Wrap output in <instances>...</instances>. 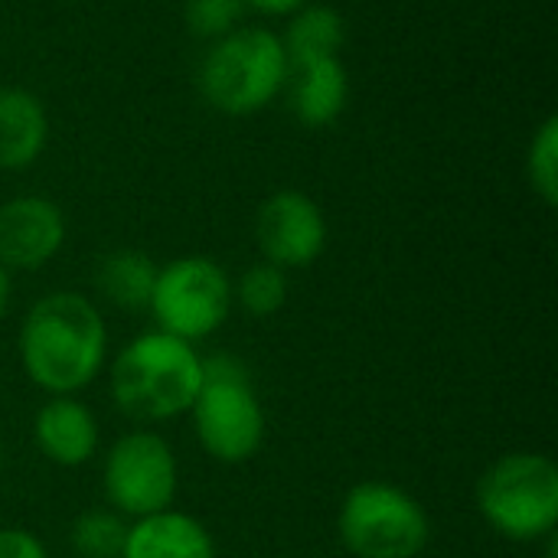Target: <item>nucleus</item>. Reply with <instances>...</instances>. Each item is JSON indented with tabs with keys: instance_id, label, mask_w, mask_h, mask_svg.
Instances as JSON below:
<instances>
[{
	"instance_id": "nucleus-17",
	"label": "nucleus",
	"mask_w": 558,
	"mask_h": 558,
	"mask_svg": "<svg viewBox=\"0 0 558 558\" xmlns=\"http://www.w3.org/2000/svg\"><path fill=\"white\" fill-rule=\"evenodd\" d=\"M128 526L108 510H88L72 523V549L78 558H121Z\"/></svg>"
},
{
	"instance_id": "nucleus-18",
	"label": "nucleus",
	"mask_w": 558,
	"mask_h": 558,
	"mask_svg": "<svg viewBox=\"0 0 558 558\" xmlns=\"http://www.w3.org/2000/svg\"><path fill=\"white\" fill-rule=\"evenodd\" d=\"M239 301L255 317H271L288 301V278L278 265L262 262L248 268L239 281Z\"/></svg>"
},
{
	"instance_id": "nucleus-4",
	"label": "nucleus",
	"mask_w": 558,
	"mask_h": 558,
	"mask_svg": "<svg viewBox=\"0 0 558 558\" xmlns=\"http://www.w3.org/2000/svg\"><path fill=\"white\" fill-rule=\"evenodd\" d=\"M484 520L507 539L533 543L558 523V468L546 454H507L477 484Z\"/></svg>"
},
{
	"instance_id": "nucleus-23",
	"label": "nucleus",
	"mask_w": 558,
	"mask_h": 558,
	"mask_svg": "<svg viewBox=\"0 0 558 558\" xmlns=\"http://www.w3.org/2000/svg\"><path fill=\"white\" fill-rule=\"evenodd\" d=\"M7 304H10V275H7V268L0 265V317H3V311H7Z\"/></svg>"
},
{
	"instance_id": "nucleus-12",
	"label": "nucleus",
	"mask_w": 558,
	"mask_h": 558,
	"mask_svg": "<svg viewBox=\"0 0 558 558\" xmlns=\"http://www.w3.org/2000/svg\"><path fill=\"white\" fill-rule=\"evenodd\" d=\"M121 558H216V546L199 520L160 510L128 526Z\"/></svg>"
},
{
	"instance_id": "nucleus-3",
	"label": "nucleus",
	"mask_w": 558,
	"mask_h": 558,
	"mask_svg": "<svg viewBox=\"0 0 558 558\" xmlns=\"http://www.w3.org/2000/svg\"><path fill=\"white\" fill-rule=\"evenodd\" d=\"M199 445L222 464L248 461L265 438V412L245 366L232 356L203 360L199 392L190 405Z\"/></svg>"
},
{
	"instance_id": "nucleus-2",
	"label": "nucleus",
	"mask_w": 558,
	"mask_h": 558,
	"mask_svg": "<svg viewBox=\"0 0 558 558\" xmlns=\"http://www.w3.org/2000/svg\"><path fill=\"white\" fill-rule=\"evenodd\" d=\"M203 379L196 350L163 330L131 340L111 369V392L124 415L137 422H163L190 412Z\"/></svg>"
},
{
	"instance_id": "nucleus-8",
	"label": "nucleus",
	"mask_w": 558,
	"mask_h": 558,
	"mask_svg": "<svg viewBox=\"0 0 558 558\" xmlns=\"http://www.w3.org/2000/svg\"><path fill=\"white\" fill-rule=\"evenodd\" d=\"M105 497L128 517H154L170 510L177 494V458L154 432L124 435L105 458Z\"/></svg>"
},
{
	"instance_id": "nucleus-19",
	"label": "nucleus",
	"mask_w": 558,
	"mask_h": 558,
	"mask_svg": "<svg viewBox=\"0 0 558 558\" xmlns=\"http://www.w3.org/2000/svg\"><path fill=\"white\" fill-rule=\"evenodd\" d=\"M530 183L536 193L556 206L558 199V121L549 118L530 144Z\"/></svg>"
},
{
	"instance_id": "nucleus-20",
	"label": "nucleus",
	"mask_w": 558,
	"mask_h": 558,
	"mask_svg": "<svg viewBox=\"0 0 558 558\" xmlns=\"http://www.w3.org/2000/svg\"><path fill=\"white\" fill-rule=\"evenodd\" d=\"M239 13H242V0H190L186 3V23L190 29L203 36L229 33Z\"/></svg>"
},
{
	"instance_id": "nucleus-13",
	"label": "nucleus",
	"mask_w": 558,
	"mask_h": 558,
	"mask_svg": "<svg viewBox=\"0 0 558 558\" xmlns=\"http://www.w3.org/2000/svg\"><path fill=\"white\" fill-rule=\"evenodd\" d=\"M46 111L23 88H0V167L20 170L43 154Z\"/></svg>"
},
{
	"instance_id": "nucleus-11",
	"label": "nucleus",
	"mask_w": 558,
	"mask_h": 558,
	"mask_svg": "<svg viewBox=\"0 0 558 558\" xmlns=\"http://www.w3.org/2000/svg\"><path fill=\"white\" fill-rule=\"evenodd\" d=\"M33 435H36L39 451L59 468H78L98 448L95 415L69 396H56L52 402L39 409Z\"/></svg>"
},
{
	"instance_id": "nucleus-10",
	"label": "nucleus",
	"mask_w": 558,
	"mask_h": 558,
	"mask_svg": "<svg viewBox=\"0 0 558 558\" xmlns=\"http://www.w3.org/2000/svg\"><path fill=\"white\" fill-rule=\"evenodd\" d=\"M65 239L62 213L43 196H20L0 206V265L39 268Z\"/></svg>"
},
{
	"instance_id": "nucleus-22",
	"label": "nucleus",
	"mask_w": 558,
	"mask_h": 558,
	"mask_svg": "<svg viewBox=\"0 0 558 558\" xmlns=\"http://www.w3.org/2000/svg\"><path fill=\"white\" fill-rule=\"evenodd\" d=\"M252 7H258V10H265V13H294V10H301L307 0H248Z\"/></svg>"
},
{
	"instance_id": "nucleus-5",
	"label": "nucleus",
	"mask_w": 558,
	"mask_h": 558,
	"mask_svg": "<svg viewBox=\"0 0 558 558\" xmlns=\"http://www.w3.org/2000/svg\"><path fill=\"white\" fill-rule=\"evenodd\" d=\"M288 72L291 65L275 33L239 29L206 56L199 85L213 108L226 114H252L281 92Z\"/></svg>"
},
{
	"instance_id": "nucleus-9",
	"label": "nucleus",
	"mask_w": 558,
	"mask_h": 558,
	"mask_svg": "<svg viewBox=\"0 0 558 558\" xmlns=\"http://www.w3.org/2000/svg\"><path fill=\"white\" fill-rule=\"evenodd\" d=\"M324 242H327V222L311 196L298 190H284L262 203L258 245L271 265L304 268L324 252Z\"/></svg>"
},
{
	"instance_id": "nucleus-7",
	"label": "nucleus",
	"mask_w": 558,
	"mask_h": 558,
	"mask_svg": "<svg viewBox=\"0 0 558 558\" xmlns=\"http://www.w3.org/2000/svg\"><path fill=\"white\" fill-rule=\"evenodd\" d=\"M232 304V284L226 271L199 255L177 258L157 268L150 311L163 333L180 340H203L222 327Z\"/></svg>"
},
{
	"instance_id": "nucleus-6",
	"label": "nucleus",
	"mask_w": 558,
	"mask_h": 558,
	"mask_svg": "<svg viewBox=\"0 0 558 558\" xmlns=\"http://www.w3.org/2000/svg\"><path fill=\"white\" fill-rule=\"evenodd\" d=\"M340 539L356 558H415L428 546V517L386 481L356 484L340 507Z\"/></svg>"
},
{
	"instance_id": "nucleus-16",
	"label": "nucleus",
	"mask_w": 558,
	"mask_h": 558,
	"mask_svg": "<svg viewBox=\"0 0 558 558\" xmlns=\"http://www.w3.org/2000/svg\"><path fill=\"white\" fill-rule=\"evenodd\" d=\"M347 39L343 16L333 7H304L281 39L288 65H307L320 59H340V46Z\"/></svg>"
},
{
	"instance_id": "nucleus-1",
	"label": "nucleus",
	"mask_w": 558,
	"mask_h": 558,
	"mask_svg": "<svg viewBox=\"0 0 558 558\" xmlns=\"http://www.w3.org/2000/svg\"><path fill=\"white\" fill-rule=\"evenodd\" d=\"M105 350V320L95 304L75 291H59L36 301L20 330L23 369L52 396L85 389L101 373Z\"/></svg>"
},
{
	"instance_id": "nucleus-14",
	"label": "nucleus",
	"mask_w": 558,
	"mask_h": 558,
	"mask_svg": "<svg viewBox=\"0 0 558 558\" xmlns=\"http://www.w3.org/2000/svg\"><path fill=\"white\" fill-rule=\"evenodd\" d=\"M347 69L340 59H320L307 65H294V88H291V108L294 114L311 128L333 124L347 108Z\"/></svg>"
},
{
	"instance_id": "nucleus-21",
	"label": "nucleus",
	"mask_w": 558,
	"mask_h": 558,
	"mask_svg": "<svg viewBox=\"0 0 558 558\" xmlns=\"http://www.w3.org/2000/svg\"><path fill=\"white\" fill-rule=\"evenodd\" d=\"M0 558H46V546L26 530H0Z\"/></svg>"
},
{
	"instance_id": "nucleus-15",
	"label": "nucleus",
	"mask_w": 558,
	"mask_h": 558,
	"mask_svg": "<svg viewBox=\"0 0 558 558\" xmlns=\"http://www.w3.org/2000/svg\"><path fill=\"white\" fill-rule=\"evenodd\" d=\"M154 281H157L154 262L144 252H134V248H121V252L105 255L98 271H95V284H98L101 298L111 301L121 311L150 307Z\"/></svg>"
}]
</instances>
